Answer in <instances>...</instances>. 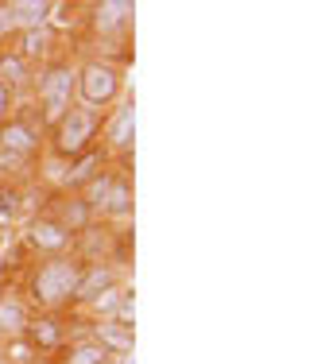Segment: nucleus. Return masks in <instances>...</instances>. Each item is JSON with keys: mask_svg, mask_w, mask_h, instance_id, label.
Wrapping results in <instances>:
<instances>
[{"mask_svg": "<svg viewBox=\"0 0 333 364\" xmlns=\"http://www.w3.org/2000/svg\"><path fill=\"white\" fill-rule=\"evenodd\" d=\"M28 318H31V306L20 299V294H0V341L23 337Z\"/></svg>", "mask_w": 333, "mask_h": 364, "instance_id": "nucleus-16", "label": "nucleus"}, {"mask_svg": "<svg viewBox=\"0 0 333 364\" xmlns=\"http://www.w3.org/2000/svg\"><path fill=\"white\" fill-rule=\"evenodd\" d=\"M105 163H109V155H105L101 147H93V151L78 155V159H70V163H66L63 182H58V186H63V190H82L85 182L93 178V175H101V171H105Z\"/></svg>", "mask_w": 333, "mask_h": 364, "instance_id": "nucleus-15", "label": "nucleus"}, {"mask_svg": "<svg viewBox=\"0 0 333 364\" xmlns=\"http://www.w3.org/2000/svg\"><path fill=\"white\" fill-rule=\"evenodd\" d=\"M0 364H8V360H4V353H0Z\"/></svg>", "mask_w": 333, "mask_h": 364, "instance_id": "nucleus-28", "label": "nucleus"}, {"mask_svg": "<svg viewBox=\"0 0 333 364\" xmlns=\"http://www.w3.org/2000/svg\"><path fill=\"white\" fill-rule=\"evenodd\" d=\"M20 31V23H16V12H12V0H0V43H8Z\"/></svg>", "mask_w": 333, "mask_h": 364, "instance_id": "nucleus-24", "label": "nucleus"}, {"mask_svg": "<svg viewBox=\"0 0 333 364\" xmlns=\"http://www.w3.org/2000/svg\"><path fill=\"white\" fill-rule=\"evenodd\" d=\"M0 353H4V360L8 364H35L39 360V353L31 349L23 337H12V341H0Z\"/></svg>", "mask_w": 333, "mask_h": 364, "instance_id": "nucleus-23", "label": "nucleus"}, {"mask_svg": "<svg viewBox=\"0 0 333 364\" xmlns=\"http://www.w3.org/2000/svg\"><path fill=\"white\" fill-rule=\"evenodd\" d=\"M58 353H63V360H58V364H109V360H112L109 353H105L101 345L93 341V337H85V333L78 337V341L63 345Z\"/></svg>", "mask_w": 333, "mask_h": 364, "instance_id": "nucleus-17", "label": "nucleus"}, {"mask_svg": "<svg viewBox=\"0 0 333 364\" xmlns=\"http://www.w3.org/2000/svg\"><path fill=\"white\" fill-rule=\"evenodd\" d=\"M125 294H128V287L120 283V287H112V291H105L101 299H93L90 306V314H93V322H109V318H117V310H120V302H125Z\"/></svg>", "mask_w": 333, "mask_h": 364, "instance_id": "nucleus-22", "label": "nucleus"}, {"mask_svg": "<svg viewBox=\"0 0 333 364\" xmlns=\"http://www.w3.org/2000/svg\"><path fill=\"white\" fill-rule=\"evenodd\" d=\"M109 182H112V167H105L101 175H93L82 190H78V194H82V202L90 205V213L97 221H101V210H105V198H109Z\"/></svg>", "mask_w": 333, "mask_h": 364, "instance_id": "nucleus-21", "label": "nucleus"}, {"mask_svg": "<svg viewBox=\"0 0 333 364\" xmlns=\"http://www.w3.org/2000/svg\"><path fill=\"white\" fill-rule=\"evenodd\" d=\"M97 136H101V112L85 109V105H74L47 132L51 155H55V159H63V163H70V159H78V155L93 151V147H97Z\"/></svg>", "mask_w": 333, "mask_h": 364, "instance_id": "nucleus-4", "label": "nucleus"}, {"mask_svg": "<svg viewBox=\"0 0 333 364\" xmlns=\"http://www.w3.org/2000/svg\"><path fill=\"white\" fill-rule=\"evenodd\" d=\"M47 218H55V221L70 232V237H82L90 225H97V218L90 213V205L82 202V194H78V190H58V194L51 198Z\"/></svg>", "mask_w": 333, "mask_h": 364, "instance_id": "nucleus-10", "label": "nucleus"}, {"mask_svg": "<svg viewBox=\"0 0 333 364\" xmlns=\"http://www.w3.org/2000/svg\"><path fill=\"white\" fill-rule=\"evenodd\" d=\"M23 341L31 345L35 353H58L66 345V326L58 314H31L28 318V329H23Z\"/></svg>", "mask_w": 333, "mask_h": 364, "instance_id": "nucleus-12", "label": "nucleus"}, {"mask_svg": "<svg viewBox=\"0 0 333 364\" xmlns=\"http://www.w3.org/2000/svg\"><path fill=\"white\" fill-rule=\"evenodd\" d=\"M16 55L23 58V63H39V58H47V50H51V36H47V28H35V31H16Z\"/></svg>", "mask_w": 333, "mask_h": 364, "instance_id": "nucleus-18", "label": "nucleus"}, {"mask_svg": "<svg viewBox=\"0 0 333 364\" xmlns=\"http://www.w3.org/2000/svg\"><path fill=\"white\" fill-rule=\"evenodd\" d=\"M125 283V267L109 264V259H97V264H82V275H78V291H74V306H90L93 299H101L105 291L120 287Z\"/></svg>", "mask_w": 333, "mask_h": 364, "instance_id": "nucleus-8", "label": "nucleus"}, {"mask_svg": "<svg viewBox=\"0 0 333 364\" xmlns=\"http://www.w3.org/2000/svg\"><path fill=\"white\" fill-rule=\"evenodd\" d=\"M0 294H4V279H0Z\"/></svg>", "mask_w": 333, "mask_h": 364, "instance_id": "nucleus-27", "label": "nucleus"}, {"mask_svg": "<svg viewBox=\"0 0 333 364\" xmlns=\"http://www.w3.org/2000/svg\"><path fill=\"white\" fill-rule=\"evenodd\" d=\"M112 322L136 329V291L132 287H128V294H125V302H120V310H117V318H112Z\"/></svg>", "mask_w": 333, "mask_h": 364, "instance_id": "nucleus-25", "label": "nucleus"}, {"mask_svg": "<svg viewBox=\"0 0 333 364\" xmlns=\"http://www.w3.org/2000/svg\"><path fill=\"white\" fill-rule=\"evenodd\" d=\"M43 136L47 132H43L39 117H23V112H16L12 120L0 124V155H4L8 163L31 159V155L43 147Z\"/></svg>", "mask_w": 333, "mask_h": 364, "instance_id": "nucleus-6", "label": "nucleus"}, {"mask_svg": "<svg viewBox=\"0 0 333 364\" xmlns=\"http://www.w3.org/2000/svg\"><path fill=\"white\" fill-rule=\"evenodd\" d=\"M125 93V70L112 58H85L78 66V85H74V101L93 112L112 109Z\"/></svg>", "mask_w": 333, "mask_h": 364, "instance_id": "nucleus-3", "label": "nucleus"}, {"mask_svg": "<svg viewBox=\"0 0 333 364\" xmlns=\"http://www.w3.org/2000/svg\"><path fill=\"white\" fill-rule=\"evenodd\" d=\"M31 82V66L23 63L20 55H16V50H0V85H8V90H20V85H28Z\"/></svg>", "mask_w": 333, "mask_h": 364, "instance_id": "nucleus-20", "label": "nucleus"}, {"mask_svg": "<svg viewBox=\"0 0 333 364\" xmlns=\"http://www.w3.org/2000/svg\"><path fill=\"white\" fill-rule=\"evenodd\" d=\"M12 12H16L20 31L47 28V20H51V0H12Z\"/></svg>", "mask_w": 333, "mask_h": 364, "instance_id": "nucleus-19", "label": "nucleus"}, {"mask_svg": "<svg viewBox=\"0 0 333 364\" xmlns=\"http://www.w3.org/2000/svg\"><path fill=\"white\" fill-rule=\"evenodd\" d=\"M101 151L117 155V159H128L136 147V101H117L109 112L101 117Z\"/></svg>", "mask_w": 333, "mask_h": 364, "instance_id": "nucleus-5", "label": "nucleus"}, {"mask_svg": "<svg viewBox=\"0 0 333 364\" xmlns=\"http://www.w3.org/2000/svg\"><path fill=\"white\" fill-rule=\"evenodd\" d=\"M23 240H28V248H31L35 256H43V259L70 256V248H74V237H70V232H66L55 218H47V213H39V218L28 221Z\"/></svg>", "mask_w": 333, "mask_h": 364, "instance_id": "nucleus-7", "label": "nucleus"}, {"mask_svg": "<svg viewBox=\"0 0 333 364\" xmlns=\"http://www.w3.org/2000/svg\"><path fill=\"white\" fill-rule=\"evenodd\" d=\"M112 237H117V229H109L105 221L90 225L82 237H74L78 259H82V264H97V259H109V264H112Z\"/></svg>", "mask_w": 333, "mask_h": 364, "instance_id": "nucleus-14", "label": "nucleus"}, {"mask_svg": "<svg viewBox=\"0 0 333 364\" xmlns=\"http://www.w3.org/2000/svg\"><path fill=\"white\" fill-rule=\"evenodd\" d=\"M136 210V190H132V178H128L125 167H112V182H109V198H105V210H101V221L109 225H120L128 221Z\"/></svg>", "mask_w": 333, "mask_h": 364, "instance_id": "nucleus-11", "label": "nucleus"}, {"mask_svg": "<svg viewBox=\"0 0 333 364\" xmlns=\"http://www.w3.org/2000/svg\"><path fill=\"white\" fill-rule=\"evenodd\" d=\"M85 337H93L109 357H128V353L136 349V329L112 322V318H109V322H90V333H85Z\"/></svg>", "mask_w": 333, "mask_h": 364, "instance_id": "nucleus-13", "label": "nucleus"}, {"mask_svg": "<svg viewBox=\"0 0 333 364\" xmlns=\"http://www.w3.org/2000/svg\"><path fill=\"white\" fill-rule=\"evenodd\" d=\"M136 4L132 0H101V4H90V28L97 39H120L132 28Z\"/></svg>", "mask_w": 333, "mask_h": 364, "instance_id": "nucleus-9", "label": "nucleus"}, {"mask_svg": "<svg viewBox=\"0 0 333 364\" xmlns=\"http://www.w3.org/2000/svg\"><path fill=\"white\" fill-rule=\"evenodd\" d=\"M78 275H82V259L78 256H55V259H39L28 275V306H35L39 314H58V310L74 306V291H78Z\"/></svg>", "mask_w": 333, "mask_h": 364, "instance_id": "nucleus-1", "label": "nucleus"}, {"mask_svg": "<svg viewBox=\"0 0 333 364\" xmlns=\"http://www.w3.org/2000/svg\"><path fill=\"white\" fill-rule=\"evenodd\" d=\"M16 112H20V101H16V93L8 90V85H0V124H4V120H12Z\"/></svg>", "mask_w": 333, "mask_h": 364, "instance_id": "nucleus-26", "label": "nucleus"}, {"mask_svg": "<svg viewBox=\"0 0 333 364\" xmlns=\"http://www.w3.org/2000/svg\"><path fill=\"white\" fill-rule=\"evenodd\" d=\"M74 85H78V66L70 58H47L43 63L39 82H35V117H39L43 132H51L78 105Z\"/></svg>", "mask_w": 333, "mask_h": 364, "instance_id": "nucleus-2", "label": "nucleus"}]
</instances>
